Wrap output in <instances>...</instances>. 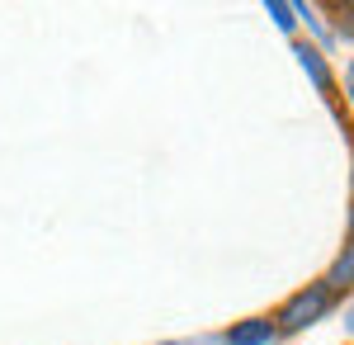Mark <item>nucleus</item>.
Instances as JSON below:
<instances>
[{
  "instance_id": "f257e3e1",
  "label": "nucleus",
  "mask_w": 354,
  "mask_h": 345,
  "mask_svg": "<svg viewBox=\"0 0 354 345\" xmlns=\"http://www.w3.org/2000/svg\"><path fill=\"white\" fill-rule=\"evenodd\" d=\"M330 303H335V298H330V289L322 284V279H317V284H307V289H298L270 317L274 321V336H298V331H307V326H317V321L330 312Z\"/></svg>"
},
{
  "instance_id": "f03ea898",
  "label": "nucleus",
  "mask_w": 354,
  "mask_h": 345,
  "mask_svg": "<svg viewBox=\"0 0 354 345\" xmlns=\"http://www.w3.org/2000/svg\"><path fill=\"white\" fill-rule=\"evenodd\" d=\"M293 57H298V67L312 76V85L322 90V95H330V85H335V71H330V62H326V53L322 48H312V43H293Z\"/></svg>"
},
{
  "instance_id": "7ed1b4c3",
  "label": "nucleus",
  "mask_w": 354,
  "mask_h": 345,
  "mask_svg": "<svg viewBox=\"0 0 354 345\" xmlns=\"http://www.w3.org/2000/svg\"><path fill=\"white\" fill-rule=\"evenodd\" d=\"M222 345H274V321L270 317H245L222 331Z\"/></svg>"
},
{
  "instance_id": "20e7f679",
  "label": "nucleus",
  "mask_w": 354,
  "mask_h": 345,
  "mask_svg": "<svg viewBox=\"0 0 354 345\" xmlns=\"http://www.w3.org/2000/svg\"><path fill=\"white\" fill-rule=\"evenodd\" d=\"M330 289V298L335 293H345V289H354V241H345V251L330 260V269H326V279H322Z\"/></svg>"
},
{
  "instance_id": "39448f33",
  "label": "nucleus",
  "mask_w": 354,
  "mask_h": 345,
  "mask_svg": "<svg viewBox=\"0 0 354 345\" xmlns=\"http://www.w3.org/2000/svg\"><path fill=\"white\" fill-rule=\"evenodd\" d=\"M265 10H270V19L283 28V33H293V28H298V15H293V5H288V0H270Z\"/></svg>"
},
{
  "instance_id": "423d86ee",
  "label": "nucleus",
  "mask_w": 354,
  "mask_h": 345,
  "mask_svg": "<svg viewBox=\"0 0 354 345\" xmlns=\"http://www.w3.org/2000/svg\"><path fill=\"white\" fill-rule=\"evenodd\" d=\"M335 15H340V33H345V38H354V5H340Z\"/></svg>"
},
{
  "instance_id": "0eeeda50",
  "label": "nucleus",
  "mask_w": 354,
  "mask_h": 345,
  "mask_svg": "<svg viewBox=\"0 0 354 345\" xmlns=\"http://www.w3.org/2000/svg\"><path fill=\"white\" fill-rule=\"evenodd\" d=\"M345 90H350V95H354V62H350V67H345Z\"/></svg>"
},
{
  "instance_id": "6e6552de",
  "label": "nucleus",
  "mask_w": 354,
  "mask_h": 345,
  "mask_svg": "<svg viewBox=\"0 0 354 345\" xmlns=\"http://www.w3.org/2000/svg\"><path fill=\"white\" fill-rule=\"evenodd\" d=\"M345 326H350V331H354V303H350V308H345Z\"/></svg>"
},
{
  "instance_id": "1a4fd4ad",
  "label": "nucleus",
  "mask_w": 354,
  "mask_h": 345,
  "mask_svg": "<svg viewBox=\"0 0 354 345\" xmlns=\"http://www.w3.org/2000/svg\"><path fill=\"white\" fill-rule=\"evenodd\" d=\"M350 241H354V209H350Z\"/></svg>"
},
{
  "instance_id": "9d476101",
  "label": "nucleus",
  "mask_w": 354,
  "mask_h": 345,
  "mask_svg": "<svg viewBox=\"0 0 354 345\" xmlns=\"http://www.w3.org/2000/svg\"><path fill=\"white\" fill-rule=\"evenodd\" d=\"M161 345H180V341H161Z\"/></svg>"
},
{
  "instance_id": "9b49d317",
  "label": "nucleus",
  "mask_w": 354,
  "mask_h": 345,
  "mask_svg": "<svg viewBox=\"0 0 354 345\" xmlns=\"http://www.w3.org/2000/svg\"><path fill=\"white\" fill-rule=\"evenodd\" d=\"M350 105H354V95H350Z\"/></svg>"
}]
</instances>
